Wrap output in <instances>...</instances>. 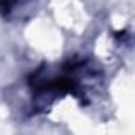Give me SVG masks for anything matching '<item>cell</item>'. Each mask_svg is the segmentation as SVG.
<instances>
[{
	"mask_svg": "<svg viewBox=\"0 0 135 135\" xmlns=\"http://www.w3.org/2000/svg\"><path fill=\"white\" fill-rule=\"evenodd\" d=\"M18 2L19 0H0V13H2L3 16H7Z\"/></svg>",
	"mask_w": 135,
	"mask_h": 135,
	"instance_id": "obj_1",
	"label": "cell"
}]
</instances>
